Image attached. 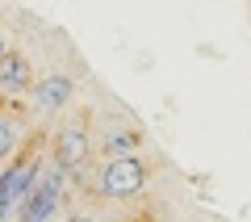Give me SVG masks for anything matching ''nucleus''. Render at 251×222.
<instances>
[{"instance_id": "20e7f679", "label": "nucleus", "mask_w": 251, "mask_h": 222, "mask_svg": "<svg viewBox=\"0 0 251 222\" xmlns=\"http://www.w3.org/2000/svg\"><path fill=\"white\" fill-rule=\"evenodd\" d=\"M54 164L67 176H84V168H88V134H84V126H67L59 134V142H54Z\"/></svg>"}, {"instance_id": "f03ea898", "label": "nucleus", "mask_w": 251, "mask_h": 222, "mask_svg": "<svg viewBox=\"0 0 251 222\" xmlns=\"http://www.w3.org/2000/svg\"><path fill=\"white\" fill-rule=\"evenodd\" d=\"M63 176H67V172H63L54 160H42L38 180H34V193H29L25 210H21V222H54L59 197H63Z\"/></svg>"}, {"instance_id": "6e6552de", "label": "nucleus", "mask_w": 251, "mask_h": 222, "mask_svg": "<svg viewBox=\"0 0 251 222\" xmlns=\"http://www.w3.org/2000/svg\"><path fill=\"white\" fill-rule=\"evenodd\" d=\"M134 147H138V139L130 130H109L105 134V155L109 160H122V155H130Z\"/></svg>"}, {"instance_id": "0eeeda50", "label": "nucleus", "mask_w": 251, "mask_h": 222, "mask_svg": "<svg viewBox=\"0 0 251 222\" xmlns=\"http://www.w3.org/2000/svg\"><path fill=\"white\" fill-rule=\"evenodd\" d=\"M17 142H21V122L9 113V109H0V155L17 151Z\"/></svg>"}, {"instance_id": "39448f33", "label": "nucleus", "mask_w": 251, "mask_h": 222, "mask_svg": "<svg viewBox=\"0 0 251 222\" xmlns=\"http://www.w3.org/2000/svg\"><path fill=\"white\" fill-rule=\"evenodd\" d=\"M29 92H34V113H59V109L72 101V80H67V76H46V80H38Z\"/></svg>"}, {"instance_id": "1a4fd4ad", "label": "nucleus", "mask_w": 251, "mask_h": 222, "mask_svg": "<svg viewBox=\"0 0 251 222\" xmlns=\"http://www.w3.org/2000/svg\"><path fill=\"white\" fill-rule=\"evenodd\" d=\"M63 222H92V218H84V214H75V218H63Z\"/></svg>"}, {"instance_id": "f257e3e1", "label": "nucleus", "mask_w": 251, "mask_h": 222, "mask_svg": "<svg viewBox=\"0 0 251 222\" xmlns=\"http://www.w3.org/2000/svg\"><path fill=\"white\" fill-rule=\"evenodd\" d=\"M38 168H42V160H17L0 172V222H9L13 214L21 222V210H25L29 193H34Z\"/></svg>"}, {"instance_id": "7ed1b4c3", "label": "nucleus", "mask_w": 251, "mask_h": 222, "mask_svg": "<svg viewBox=\"0 0 251 222\" xmlns=\"http://www.w3.org/2000/svg\"><path fill=\"white\" fill-rule=\"evenodd\" d=\"M143 185H147V168L134 155H122V160L105 164V172H100V180H97V193L100 197H134Z\"/></svg>"}, {"instance_id": "423d86ee", "label": "nucleus", "mask_w": 251, "mask_h": 222, "mask_svg": "<svg viewBox=\"0 0 251 222\" xmlns=\"http://www.w3.org/2000/svg\"><path fill=\"white\" fill-rule=\"evenodd\" d=\"M0 88H4V92L34 88V84H29V67H25L21 55H4V59H0Z\"/></svg>"}]
</instances>
